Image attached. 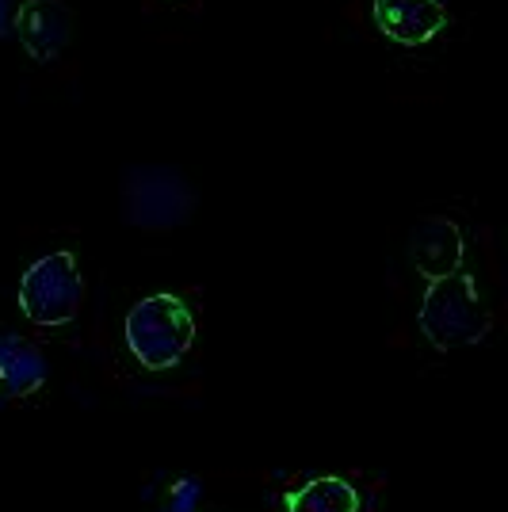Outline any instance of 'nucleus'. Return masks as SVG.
<instances>
[{
	"label": "nucleus",
	"instance_id": "obj_3",
	"mask_svg": "<svg viewBox=\"0 0 508 512\" xmlns=\"http://www.w3.org/2000/svg\"><path fill=\"white\" fill-rule=\"evenodd\" d=\"M85 306V276L77 253H50L39 256L20 279V310L31 325L62 329L81 314Z\"/></svg>",
	"mask_w": 508,
	"mask_h": 512
},
{
	"label": "nucleus",
	"instance_id": "obj_2",
	"mask_svg": "<svg viewBox=\"0 0 508 512\" xmlns=\"http://www.w3.org/2000/svg\"><path fill=\"white\" fill-rule=\"evenodd\" d=\"M417 321H421V333L440 352L463 348V344H478L489 333V325H493L489 310L478 299V283L466 272L432 279V287L424 291Z\"/></svg>",
	"mask_w": 508,
	"mask_h": 512
},
{
	"label": "nucleus",
	"instance_id": "obj_10",
	"mask_svg": "<svg viewBox=\"0 0 508 512\" xmlns=\"http://www.w3.org/2000/svg\"><path fill=\"white\" fill-rule=\"evenodd\" d=\"M12 27V16H8V0H0V35H8Z\"/></svg>",
	"mask_w": 508,
	"mask_h": 512
},
{
	"label": "nucleus",
	"instance_id": "obj_9",
	"mask_svg": "<svg viewBox=\"0 0 508 512\" xmlns=\"http://www.w3.org/2000/svg\"><path fill=\"white\" fill-rule=\"evenodd\" d=\"M283 512H360V493L344 478H310L283 493Z\"/></svg>",
	"mask_w": 508,
	"mask_h": 512
},
{
	"label": "nucleus",
	"instance_id": "obj_7",
	"mask_svg": "<svg viewBox=\"0 0 508 512\" xmlns=\"http://www.w3.org/2000/svg\"><path fill=\"white\" fill-rule=\"evenodd\" d=\"M409 253H413V264L428 283L432 279L455 276L463 268V230L451 222V218H428L417 226V234L409 241Z\"/></svg>",
	"mask_w": 508,
	"mask_h": 512
},
{
	"label": "nucleus",
	"instance_id": "obj_4",
	"mask_svg": "<svg viewBox=\"0 0 508 512\" xmlns=\"http://www.w3.org/2000/svg\"><path fill=\"white\" fill-rule=\"evenodd\" d=\"M195 207L188 180L172 169H130L123 188V211L138 230H172Z\"/></svg>",
	"mask_w": 508,
	"mask_h": 512
},
{
	"label": "nucleus",
	"instance_id": "obj_5",
	"mask_svg": "<svg viewBox=\"0 0 508 512\" xmlns=\"http://www.w3.org/2000/svg\"><path fill=\"white\" fill-rule=\"evenodd\" d=\"M371 20L390 43L413 50L444 35L447 8L444 0H371Z\"/></svg>",
	"mask_w": 508,
	"mask_h": 512
},
{
	"label": "nucleus",
	"instance_id": "obj_8",
	"mask_svg": "<svg viewBox=\"0 0 508 512\" xmlns=\"http://www.w3.org/2000/svg\"><path fill=\"white\" fill-rule=\"evenodd\" d=\"M46 383V360L39 344L20 333H0V398H27Z\"/></svg>",
	"mask_w": 508,
	"mask_h": 512
},
{
	"label": "nucleus",
	"instance_id": "obj_6",
	"mask_svg": "<svg viewBox=\"0 0 508 512\" xmlns=\"http://www.w3.org/2000/svg\"><path fill=\"white\" fill-rule=\"evenodd\" d=\"M12 27L20 35L23 50L35 58V62H54L62 58L65 43H69V31H73V20H69V8L62 0H23L20 12L12 16Z\"/></svg>",
	"mask_w": 508,
	"mask_h": 512
},
{
	"label": "nucleus",
	"instance_id": "obj_1",
	"mask_svg": "<svg viewBox=\"0 0 508 512\" xmlns=\"http://www.w3.org/2000/svg\"><path fill=\"white\" fill-rule=\"evenodd\" d=\"M130 356L149 371H169L195 344V314L180 295H149L134 302L123 325Z\"/></svg>",
	"mask_w": 508,
	"mask_h": 512
}]
</instances>
